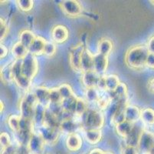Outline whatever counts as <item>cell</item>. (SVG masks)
<instances>
[{
	"mask_svg": "<svg viewBox=\"0 0 154 154\" xmlns=\"http://www.w3.org/2000/svg\"><path fill=\"white\" fill-rule=\"evenodd\" d=\"M121 154H138V149L134 146H126L122 149Z\"/></svg>",
	"mask_w": 154,
	"mask_h": 154,
	"instance_id": "obj_45",
	"label": "cell"
},
{
	"mask_svg": "<svg viewBox=\"0 0 154 154\" xmlns=\"http://www.w3.org/2000/svg\"><path fill=\"white\" fill-rule=\"evenodd\" d=\"M46 109L44 106L41 105L40 103H38L35 107V113H34V118L33 121L36 123H43L44 121Z\"/></svg>",
	"mask_w": 154,
	"mask_h": 154,
	"instance_id": "obj_28",
	"label": "cell"
},
{
	"mask_svg": "<svg viewBox=\"0 0 154 154\" xmlns=\"http://www.w3.org/2000/svg\"><path fill=\"white\" fill-rule=\"evenodd\" d=\"M60 6L64 13L71 17L79 16L82 12V6L75 0H65L60 3Z\"/></svg>",
	"mask_w": 154,
	"mask_h": 154,
	"instance_id": "obj_8",
	"label": "cell"
},
{
	"mask_svg": "<svg viewBox=\"0 0 154 154\" xmlns=\"http://www.w3.org/2000/svg\"><path fill=\"white\" fill-rule=\"evenodd\" d=\"M77 99H78V97H77L76 96H75V97H72L69 99L63 100L61 103V106H62L63 108V110L71 113L72 114H75Z\"/></svg>",
	"mask_w": 154,
	"mask_h": 154,
	"instance_id": "obj_26",
	"label": "cell"
},
{
	"mask_svg": "<svg viewBox=\"0 0 154 154\" xmlns=\"http://www.w3.org/2000/svg\"><path fill=\"white\" fill-rule=\"evenodd\" d=\"M149 51L145 45H137L132 46L127 51L125 54V63L134 70H140L146 66Z\"/></svg>",
	"mask_w": 154,
	"mask_h": 154,
	"instance_id": "obj_1",
	"label": "cell"
},
{
	"mask_svg": "<svg viewBox=\"0 0 154 154\" xmlns=\"http://www.w3.org/2000/svg\"><path fill=\"white\" fill-rule=\"evenodd\" d=\"M0 143H1V147L2 149H5L10 146L11 144V139L9 135L7 133H2L0 135Z\"/></svg>",
	"mask_w": 154,
	"mask_h": 154,
	"instance_id": "obj_41",
	"label": "cell"
},
{
	"mask_svg": "<svg viewBox=\"0 0 154 154\" xmlns=\"http://www.w3.org/2000/svg\"><path fill=\"white\" fill-rule=\"evenodd\" d=\"M143 131V129H141L140 126H134V129L131 131V133L129 134L127 137L124 138L125 139L126 146L137 147L138 144H139Z\"/></svg>",
	"mask_w": 154,
	"mask_h": 154,
	"instance_id": "obj_14",
	"label": "cell"
},
{
	"mask_svg": "<svg viewBox=\"0 0 154 154\" xmlns=\"http://www.w3.org/2000/svg\"><path fill=\"white\" fill-rule=\"evenodd\" d=\"M114 93V98L123 99L127 97V87L124 83H120L118 87L113 91Z\"/></svg>",
	"mask_w": 154,
	"mask_h": 154,
	"instance_id": "obj_37",
	"label": "cell"
},
{
	"mask_svg": "<svg viewBox=\"0 0 154 154\" xmlns=\"http://www.w3.org/2000/svg\"><path fill=\"white\" fill-rule=\"evenodd\" d=\"M45 145V143L41 135L34 132L31 136L27 147L30 154H44Z\"/></svg>",
	"mask_w": 154,
	"mask_h": 154,
	"instance_id": "obj_7",
	"label": "cell"
},
{
	"mask_svg": "<svg viewBox=\"0 0 154 154\" xmlns=\"http://www.w3.org/2000/svg\"><path fill=\"white\" fill-rule=\"evenodd\" d=\"M12 53L16 59L22 60L29 54V49L19 42L13 46L12 49Z\"/></svg>",
	"mask_w": 154,
	"mask_h": 154,
	"instance_id": "obj_22",
	"label": "cell"
},
{
	"mask_svg": "<svg viewBox=\"0 0 154 154\" xmlns=\"http://www.w3.org/2000/svg\"><path fill=\"white\" fill-rule=\"evenodd\" d=\"M97 87H98L100 90H107V87H106V76H100V80H99Z\"/></svg>",
	"mask_w": 154,
	"mask_h": 154,
	"instance_id": "obj_47",
	"label": "cell"
},
{
	"mask_svg": "<svg viewBox=\"0 0 154 154\" xmlns=\"http://www.w3.org/2000/svg\"><path fill=\"white\" fill-rule=\"evenodd\" d=\"M85 96L89 102H97L100 98L98 90L97 88H88L86 90Z\"/></svg>",
	"mask_w": 154,
	"mask_h": 154,
	"instance_id": "obj_36",
	"label": "cell"
},
{
	"mask_svg": "<svg viewBox=\"0 0 154 154\" xmlns=\"http://www.w3.org/2000/svg\"><path fill=\"white\" fill-rule=\"evenodd\" d=\"M36 36L32 31L26 29V30L21 32L20 36H19V42L29 49V47L31 46Z\"/></svg>",
	"mask_w": 154,
	"mask_h": 154,
	"instance_id": "obj_25",
	"label": "cell"
},
{
	"mask_svg": "<svg viewBox=\"0 0 154 154\" xmlns=\"http://www.w3.org/2000/svg\"><path fill=\"white\" fill-rule=\"evenodd\" d=\"M20 112L21 117L26 119H29L32 120L34 118V113H35V107L29 105L28 103H26L25 100L22 99L20 103Z\"/></svg>",
	"mask_w": 154,
	"mask_h": 154,
	"instance_id": "obj_24",
	"label": "cell"
},
{
	"mask_svg": "<svg viewBox=\"0 0 154 154\" xmlns=\"http://www.w3.org/2000/svg\"><path fill=\"white\" fill-rule=\"evenodd\" d=\"M66 145L71 151H77L82 147V140L77 133L70 134L66 139Z\"/></svg>",
	"mask_w": 154,
	"mask_h": 154,
	"instance_id": "obj_18",
	"label": "cell"
},
{
	"mask_svg": "<svg viewBox=\"0 0 154 154\" xmlns=\"http://www.w3.org/2000/svg\"><path fill=\"white\" fill-rule=\"evenodd\" d=\"M7 54H8V49H7V47L4 46V45L1 44V46H0V57H1V59L5 58L7 56Z\"/></svg>",
	"mask_w": 154,
	"mask_h": 154,
	"instance_id": "obj_49",
	"label": "cell"
},
{
	"mask_svg": "<svg viewBox=\"0 0 154 154\" xmlns=\"http://www.w3.org/2000/svg\"><path fill=\"white\" fill-rule=\"evenodd\" d=\"M21 116L16 115H11L8 118V124L13 132L19 133V124H20Z\"/></svg>",
	"mask_w": 154,
	"mask_h": 154,
	"instance_id": "obj_33",
	"label": "cell"
},
{
	"mask_svg": "<svg viewBox=\"0 0 154 154\" xmlns=\"http://www.w3.org/2000/svg\"><path fill=\"white\" fill-rule=\"evenodd\" d=\"M49 91L50 89L45 87H37L35 90L34 93L37 98L38 103L41 105L44 106L45 108H48L50 105V100H49Z\"/></svg>",
	"mask_w": 154,
	"mask_h": 154,
	"instance_id": "obj_12",
	"label": "cell"
},
{
	"mask_svg": "<svg viewBox=\"0 0 154 154\" xmlns=\"http://www.w3.org/2000/svg\"><path fill=\"white\" fill-rule=\"evenodd\" d=\"M56 51H57V47H56L55 44L51 42H48L47 41L45 46L43 54L45 55L48 57H52L55 54Z\"/></svg>",
	"mask_w": 154,
	"mask_h": 154,
	"instance_id": "obj_40",
	"label": "cell"
},
{
	"mask_svg": "<svg viewBox=\"0 0 154 154\" xmlns=\"http://www.w3.org/2000/svg\"><path fill=\"white\" fill-rule=\"evenodd\" d=\"M60 129L54 127L48 126L45 125H42L38 128V133L42 139H44L45 143L49 145H54L57 143L59 138Z\"/></svg>",
	"mask_w": 154,
	"mask_h": 154,
	"instance_id": "obj_5",
	"label": "cell"
},
{
	"mask_svg": "<svg viewBox=\"0 0 154 154\" xmlns=\"http://www.w3.org/2000/svg\"><path fill=\"white\" fill-rule=\"evenodd\" d=\"M104 125V116L100 111L88 109L83 115V126L87 129H100Z\"/></svg>",
	"mask_w": 154,
	"mask_h": 154,
	"instance_id": "obj_2",
	"label": "cell"
},
{
	"mask_svg": "<svg viewBox=\"0 0 154 154\" xmlns=\"http://www.w3.org/2000/svg\"><path fill=\"white\" fill-rule=\"evenodd\" d=\"M118 76L116 75H109L106 76V87L109 91L113 92L120 84Z\"/></svg>",
	"mask_w": 154,
	"mask_h": 154,
	"instance_id": "obj_30",
	"label": "cell"
},
{
	"mask_svg": "<svg viewBox=\"0 0 154 154\" xmlns=\"http://www.w3.org/2000/svg\"><path fill=\"white\" fill-rule=\"evenodd\" d=\"M12 72L13 75V78L19 76L22 74V60L16 59L12 64Z\"/></svg>",
	"mask_w": 154,
	"mask_h": 154,
	"instance_id": "obj_39",
	"label": "cell"
},
{
	"mask_svg": "<svg viewBox=\"0 0 154 154\" xmlns=\"http://www.w3.org/2000/svg\"><path fill=\"white\" fill-rule=\"evenodd\" d=\"M61 96L62 97L63 100H66V99H69L72 97H75V93L73 91L72 88L69 84L67 83H63L58 87Z\"/></svg>",
	"mask_w": 154,
	"mask_h": 154,
	"instance_id": "obj_32",
	"label": "cell"
},
{
	"mask_svg": "<svg viewBox=\"0 0 154 154\" xmlns=\"http://www.w3.org/2000/svg\"><path fill=\"white\" fill-rule=\"evenodd\" d=\"M16 2L19 8L23 12H29L34 6V2L31 0H18Z\"/></svg>",
	"mask_w": 154,
	"mask_h": 154,
	"instance_id": "obj_38",
	"label": "cell"
},
{
	"mask_svg": "<svg viewBox=\"0 0 154 154\" xmlns=\"http://www.w3.org/2000/svg\"><path fill=\"white\" fill-rule=\"evenodd\" d=\"M138 150L146 154L154 151V134L148 130L143 131L138 144Z\"/></svg>",
	"mask_w": 154,
	"mask_h": 154,
	"instance_id": "obj_6",
	"label": "cell"
},
{
	"mask_svg": "<svg viewBox=\"0 0 154 154\" xmlns=\"http://www.w3.org/2000/svg\"><path fill=\"white\" fill-rule=\"evenodd\" d=\"M85 136L89 143L94 145L101 140L102 133L100 129H87L85 132Z\"/></svg>",
	"mask_w": 154,
	"mask_h": 154,
	"instance_id": "obj_21",
	"label": "cell"
},
{
	"mask_svg": "<svg viewBox=\"0 0 154 154\" xmlns=\"http://www.w3.org/2000/svg\"><path fill=\"white\" fill-rule=\"evenodd\" d=\"M124 115L126 120L134 123L140 118L141 110L134 105H127L125 108Z\"/></svg>",
	"mask_w": 154,
	"mask_h": 154,
	"instance_id": "obj_16",
	"label": "cell"
},
{
	"mask_svg": "<svg viewBox=\"0 0 154 154\" xmlns=\"http://www.w3.org/2000/svg\"><path fill=\"white\" fill-rule=\"evenodd\" d=\"M149 154H154V151H153V152H150V153H149Z\"/></svg>",
	"mask_w": 154,
	"mask_h": 154,
	"instance_id": "obj_53",
	"label": "cell"
},
{
	"mask_svg": "<svg viewBox=\"0 0 154 154\" xmlns=\"http://www.w3.org/2000/svg\"><path fill=\"white\" fill-rule=\"evenodd\" d=\"M110 100L107 97H100L99 99V100L97 101V103H98L99 107H100V109H106L108 106L109 103H110Z\"/></svg>",
	"mask_w": 154,
	"mask_h": 154,
	"instance_id": "obj_44",
	"label": "cell"
},
{
	"mask_svg": "<svg viewBox=\"0 0 154 154\" xmlns=\"http://www.w3.org/2000/svg\"><path fill=\"white\" fill-rule=\"evenodd\" d=\"M85 154H88V153H85Z\"/></svg>",
	"mask_w": 154,
	"mask_h": 154,
	"instance_id": "obj_54",
	"label": "cell"
},
{
	"mask_svg": "<svg viewBox=\"0 0 154 154\" xmlns=\"http://www.w3.org/2000/svg\"><path fill=\"white\" fill-rule=\"evenodd\" d=\"M88 154H106V152L100 149H92L90 152H88Z\"/></svg>",
	"mask_w": 154,
	"mask_h": 154,
	"instance_id": "obj_51",
	"label": "cell"
},
{
	"mask_svg": "<svg viewBox=\"0 0 154 154\" xmlns=\"http://www.w3.org/2000/svg\"><path fill=\"white\" fill-rule=\"evenodd\" d=\"M85 47L83 44L76 45L71 49L69 53V63L71 69L78 73H82V58Z\"/></svg>",
	"mask_w": 154,
	"mask_h": 154,
	"instance_id": "obj_4",
	"label": "cell"
},
{
	"mask_svg": "<svg viewBox=\"0 0 154 154\" xmlns=\"http://www.w3.org/2000/svg\"><path fill=\"white\" fill-rule=\"evenodd\" d=\"M8 32H9V26L7 25L5 19L1 18L0 19V39L1 41L5 39Z\"/></svg>",
	"mask_w": 154,
	"mask_h": 154,
	"instance_id": "obj_43",
	"label": "cell"
},
{
	"mask_svg": "<svg viewBox=\"0 0 154 154\" xmlns=\"http://www.w3.org/2000/svg\"><path fill=\"white\" fill-rule=\"evenodd\" d=\"M146 47H147L148 51H149V53L154 54V36H152V37H151L150 39H149Z\"/></svg>",
	"mask_w": 154,
	"mask_h": 154,
	"instance_id": "obj_48",
	"label": "cell"
},
{
	"mask_svg": "<svg viewBox=\"0 0 154 154\" xmlns=\"http://www.w3.org/2000/svg\"><path fill=\"white\" fill-rule=\"evenodd\" d=\"M94 56L88 49H85L82 54V73L94 70Z\"/></svg>",
	"mask_w": 154,
	"mask_h": 154,
	"instance_id": "obj_17",
	"label": "cell"
},
{
	"mask_svg": "<svg viewBox=\"0 0 154 154\" xmlns=\"http://www.w3.org/2000/svg\"><path fill=\"white\" fill-rule=\"evenodd\" d=\"M78 128V123H77V121L73 117H71V118L66 119V120H64L61 121V123H60L59 126L60 131H62V132L65 133H68V135L75 133Z\"/></svg>",
	"mask_w": 154,
	"mask_h": 154,
	"instance_id": "obj_15",
	"label": "cell"
},
{
	"mask_svg": "<svg viewBox=\"0 0 154 154\" xmlns=\"http://www.w3.org/2000/svg\"><path fill=\"white\" fill-rule=\"evenodd\" d=\"M14 81L17 84L18 87L19 88L22 89V90H29L31 86V83H32V80H30V79L22 74L19 75L17 77H15L14 79Z\"/></svg>",
	"mask_w": 154,
	"mask_h": 154,
	"instance_id": "obj_31",
	"label": "cell"
},
{
	"mask_svg": "<svg viewBox=\"0 0 154 154\" xmlns=\"http://www.w3.org/2000/svg\"><path fill=\"white\" fill-rule=\"evenodd\" d=\"M108 66V59L100 53H97L94 56V70L97 74L101 76L106 72Z\"/></svg>",
	"mask_w": 154,
	"mask_h": 154,
	"instance_id": "obj_11",
	"label": "cell"
},
{
	"mask_svg": "<svg viewBox=\"0 0 154 154\" xmlns=\"http://www.w3.org/2000/svg\"><path fill=\"white\" fill-rule=\"evenodd\" d=\"M69 36V32L67 27L62 25H55L51 30V37L57 43L66 42Z\"/></svg>",
	"mask_w": 154,
	"mask_h": 154,
	"instance_id": "obj_9",
	"label": "cell"
},
{
	"mask_svg": "<svg viewBox=\"0 0 154 154\" xmlns=\"http://www.w3.org/2000/svg\"><path fill=\"white\" fill-rule=\"evenodd\" d=\"M22 99H23L26 103H28L29 105H31L33 107H35V106L38 103L37 98H36L35 95V93H32V92H29V93H26Z\"/></svg>",
	"mask_w": 154,
	"mask_h": 154,
	"instance_id": "obj_42",
	"label": "cell"
},
{
	"mask_svg": "<svg viewBox=\"0 0 154 154\" xmlns=\"http://www.w3.org/2000/svg\"><path fill=\"white\" fill-rule=\"evenodd\" d=\"M0 105H1V113L4 110V103H3V102L1 101V103H0Z\"/></svg>",
	"mask_w": 154,
	"mask_h": 154,
	"instance_id": "obj_52",
	"label": "cell"
},
{
	"mask_svg": "<svg viewBox=\"0 0 154 154\" xmlns=\"http://www.w3.org/2000/svg\"><path fill=\"white\" fill-rule=\"evenodd\" d=\"M47 41L41 36H36L35 40L32 42L29 47V53L33 56H40L44 53L45 46Z\"/></svg>",
	"mask_w": 154,
	"mask_h": 154,
	"instance_id": "obj_13",
	"label": "cell"
},
{
	"mask_svg": "<svg viewBox=\"0 0 154 154\" xmlns=\"http://www.w3.org/2000/svg\"><path fill=\"white\" fill-rule=\"evenodd\" d=\"M113 45L111 40L108 39H100L98 43V47H97L98 53L108 57V56L113 50Z\"/></svg>",
	"mask_w": 154,
	"mask_h": 154,
	"instance_id": "obj_23",
	"label": "cell"
},
{
	"mask_svg": "<svg viewBox=\"0 0 154 154\" xmlns=\"http://www.w3.org/2000/svg\"><path fill=\"white\" fill-rule=\"evenodd\" d=\"M1 80L5 83L14 81L12 72V64H9L1 68Z\"/></svg>",
	"mask_w": 154,
	"mask_h": 154,
	"instance_id": "obj_29",
	"label": "cell"
},
{
	"mask_svg": "<svg viewBox=\"0 0 154 154\" xmlns=\"http://www.w3.org/2000/svg\"><path fill=\"white\" fill-rule=\"evenodd\" d=\"M146 66L150 69H154V54L149 53L146 62Z\"/></svg>",
	"mask_w": 154,
	"mask_h": 154,
	"instance_id": "obj_46",
	"label": "cell"
},
{
	"mask_svg": "<svg viewBox=\"0 0 154 154\" xmlns=\"http://www.w3.org/2000/svg\"><path fill=\"white\" fill-rule=\"evenodd\" d=\"M49 100L51 103L59 104L61 103L63 99L61 96L59 90L58 88H52L50 89L49 91Z\"/></svg>",
	"mask_w": 154,
	"mask_h": 154,
	"instance_id": "obj_34",
	"label": "cell"
},
{
	"mask_svg": "<svg viewBox=\"0 0 154 154\" xmlns=\"http://www.w3.org/2000/svg\"><path fill=\"white\" fill-rule=\"evenodd\" d=\"M100 76L96 73L94 70L92 71H88L83 73L82 77V81L83 85L88 88H96L97 87L99 80H100Z\"/></svg>",
	"mask_w": 154,
	"mask_h": 154,
	"instance_id": "obj_10",
	"label": "cell"
},
{
	"mask_svg": "<svg viewBox=\"0 0 154 154\" xmlns=\"http://www.w3.org/2000/svg\"><path fill=\"white\" fill-rule=\"evenodd\" d=\"M60 123H61V121H60L59 118L57 116L54 115V113H52L48 109H46L44 121H43L42 123L43 125L59 129Z\"/></svg>",
	"mask_w": 154,
	"mask_h": 154,
	"instance_id": "obj_19",
	"label": "cell"
},
{
	"mask_svg": "<svg viewBox=\"0 0 154 154\" xmlns=\"http://www.w3.org/2000/svg\"><path fill=\"white\" fill-rule=\"evenodd\" d=\"M134 123L128 122L127 120L115 126L116 131H117V133L124 138H126L129 134L131 133V132L134 129Z\"/></svg>",
	"mask_w": 154,
	"mask_h": 154,
	"instance_id": "obj_20",
	"label": "cell"
},
{
	"mask_svg": "<svg viewBox=\"0 0 154 154\" xmlns=\"http://www.w3.org/2000/svg\"><path fill=\"white\" fill-rule=\"evenodd\" d=\"M147 87H148V90H149L151 93H154V77L149 79V81H148Z\"/></svg>",
	"mask_w": 154,
	"mask_h": 154,
	"instance_id": "obj_50",
	"label": "cell"
},
{
	"mask_svg": "<svg viewBox=\"0 0 154 154\" xmlns=\"http://www.w3.org/2000/svg\"><path fill=\"white\" fill-rule=\"evenodd\" d=\"M88 109H87L86 103L85 100L82 98L77 99V103H76V106H75V115L78 116H82L85 113Z\"/></svg>",
	"mask_w": 154,
	"mask_h": 154,
	"instance_id": "obj_35",
	"label": "cell"
},
{
	"mask_svg": "<svg viewBox=\"0 0 154 154\" xmlns=\"http://www.w3.org/2000/svg\"><path fill=\"white\" fill-rule=\"evenodd\" d=\"M140 119L144 123L147 125L154 124V110L152 108H145L141 110Z\"/></svg>",
	"mask_w": 154,
	"mask_h": 154,
	"instance_id": "obj_27",
	"label": "cell"
},
{
	"mask_svg": "<svg viewBox=\"0 0 154 154\" xmlns=\"http://www.w3.org/2000/svg\"><path fill=\"white\" fill-rule=\"evenodd\" d=\"M38 71V63L35 56L29 54L22 59V75L32 80Z\"/></svg>",
	"mask_w": 154,
	"mask_h": 154,
	"instance_id": "obj_3",
	"label": "cell"
}]
</instances>
